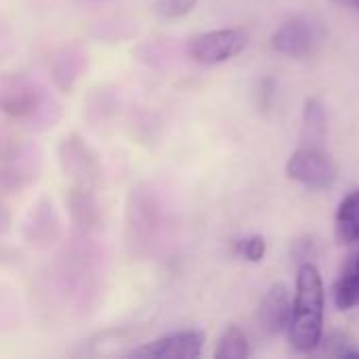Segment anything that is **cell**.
Here are the masks:
<instances>
[{
    "label": "cell",
    "mask_w": 359,
    "mask_h": 359,
    "mask_svg": "<svg viewBox=\"0 0 359 359\" xmlns=\"http://www.w3.org/2000/svg\"><path fill=\"white\" fill-rule=\"evenodd\" d=\"M286 175L309 189H324L337 181V164L324 147L303 145L288 158Z\"/></svg>",
    "instance_id": "3"
},
{
    "label": "cell",
    "mask_w": 359,
    "mask_h": 359,
    "mask_svg": "<svg viewBox=\"0 0 359 359\" xmlns=\"http://www.w3.org/2000/svg\"><path fill=\"white\" fill-rule=\"evenodd\" d=\"M42 103V90L21 78V76H6L0 78V111L8 118L23 120L38 111Z\"/></svg>",
    "instance_id": "7"
},
{
    "label": "cell",
    "mask_w": 359,
    "mask_h": 359,
    "mask_svg": "<svg viewBox=\"0 0 359 359\" xmlns=\"http://www.w3.org/2000/svg\"><path fill=\"white\" fill-rule=\"evenodd\" d=\"M334 303L341 311L359 307V255L347 265L334 286Z\"/></svg>",
    "instance_id": "12"
},
{
    "label": "cell",
    "mask_w": 359,
    "mask_h": 359,
    "mask_svg": "<svg viewBox=\"0 0 359 359\" xmlns=\"http://www.w3.org/2000/svg\"><path fill=\"white\" fill-rule=\"evenodd\" d=\"M322 38L324 32L316 21L307 17H294L284 21L271 34V48L286 57H307L318 48Z\"/></svg>",
    "instance_id": "5"
},
{
    "label": "cell",
    "mask_w": 359,
    "mask_h": 359,
    "mask_svg": "<svg viewBox=\"0 0 359 359\" xmlns=\"http://www.w3.org/2000/svg\"><path fill=\"white\" fill-rule=\"evenodd\" d=\"M250 355V345L246 334L238 326H229L215 349L217 359H246Z\"/></svg>",
    "instance_id": "13"
},
{
    "label": "cell",
    "mask_w": 359,
    "mask_h": 359,
    "mask_svg": "<svg viewBox=\"0 0 359 359\" xmlns=\"http://www.w3.org/2000/svg\"><path fill=\"white\" fill-rule=\"evenodd\" d=\"M238 252L250 263H261L267 255V242L263 236H248L238 242Z\"/></svg>",
    "instance_id": "15"
},
{
    "label": "cell",
    "mask_w": 359,
    "mask_h": 359,
    "mask_svg": "<svg viewBox=\"0 0 359 359\" xmlns=\"http://www.w3.org/2000/svg\"><path fill=\"white\" fill-rule=\"evenodd\" d=\"M11 229V212L6 210L4 204H0V236Z\"/></svg>",
    "instance_id": "17"
},
{
    "label": "cell",
    "mask_w": 359,
    "mask_h": 359,
    "mask_svg": "<svg viewBox=\"0 0 359 359\" xmlns=\"http://www.w3.org/2000/svg\"><path fill=\"white\" fill-rule=\"evenodd\" d=\"M324 280L316 263L305 261L297 271V288L292 299V313L288 322V343L299 353H311L320 347L324 337Z\"/></svg>",
    "instance_id": "1"
},
{
    "label": "cell",
    "mask_w": 359,
    "mask_h": 359,
    "mask_svg": "<svg viewBox=\"0 0 359 359\" xmlns=\"http://www.w3.org/2000/svg\"><path fill=\"white\" fill-rule=\"evenodd\" d=\"M204 341L206 337L202 330H181L145 343L128 355L143 359H196L202 355Z\"/></svg>",
    "instance_id": "6"
},
{
    "label": "cell",
    "mask_w": 359,
    "mask_h": 359,
    "mask_svg": "<svg viewBox=\"0 0 359 359\" xmlns=\"http://www.w3.org/2000/svg\"><path fill=\"white\" fill-rule=\"evenodd\" d=\"M67 208H69L72 221L80 229H97L101 225V210H99L93 189L74 185L67 194Z\"/></svg>",
    "instance_id": "9"
},
{
    "label": "cell",
    "mask_w": 359,
    "mask_h": 359,
    "mask_svg": "<svg viewBox=\"0 0 359 359\" xmlns=\"http://www.w3.org/2000/svg\"><path fill=\"white\" fill-rule=\"evenodd\" d=\"M17 156H19V143L11 135L0 133V166L19 160Z\"/></svg>",
    "instance_id": "16"
},
{
    "label": "cell",
    "mask_w": 359,
    "mask_h": 359,
    "mask_svg": "<svg viewBox=\"0 0 359 359\" xmlns=\"http://www.w3.org/2000/svg\"><path fill=\"white\" fill-rule=\"evenodd\" d=\"M59 164L65 177H69L76 187H86L95 191L101 181V164L97 160V154L78 135L61 139Z\"/></svg>",
    "instance_id": "4"
},
{
    "label": "cell",
    "mask_w": 359,
    "mask_h": 359,
    "mask_svg": "<svg viewBox=\"0 0 359 359\" xmlns=\"http://www.w3.org/2000/svg\"><path fill=\"white\" fill-rule=\"evenodd\" d=\"M326 133H328L326 107H324V103L320 99L311 97V99L305 101V109H303V139H305V145L324 147Z\"/></svg>",
    "instance_id": "11"
},
{
    "label": "cell",
    "mask_w": 359,
    "mask_h": 359,
    "mask_svg": "<svg viewBox=\"0 0 359 359\" xmlns=\"http://www.w3.org/2000/svg\"><path fill=\"white\" fill-rule=\"evenodd\" d=\"M334 231L341 244H358L359 242V189L347 194L341 200L337 208Z\"/></svg>",
    "instance_id": "10"
},
{
    "label": "cell",
    "mask_w": 359,
    "mask_h": 359,
    "mask_svg": "<svg viewBox=\"0 0 359 359\" xmlns=\"http://www.w3.org/2000/svg\"><path fill=\"white\" fill-rule=\"evenodd\" d=\"M343 4H351V6H355V8H359V0H341Z\"/></svg>",
    "instance_id": "18"
},
{
    "label": "cell",
    "mask_w": 359,
    "mask_h": 359,
    "mask_svg": "<svg viewBox=\"0 0 359 359\" xmlns=\"http://www.w3.org/2000/svg\"><path fill=\"white\" fill-rule=\"evenodd\" d=\"M290 313H292V297H290L288 286L284 282L271 284L261 301V307H259L261 328L271 337L282 334L288 328Z\"/></svg>",
    "instance_id": "8"
},
{
    "label": "cell",
    "mask_w": 359,
    "mask_h": 359,
    "mask_svg": "<svg viewBox=\"0 0 359 359\" xmlns=\"http://www.w3.org/2000/svg\"><path fill=\"white\" fill-rule=\"evenodd\" d=\"M248 46V32L242 27H225L198 34L189 40L187 50L189 57L202 65H219L236 55H240Z\"/></svg>",
    "instance_id": "2"
},
{
    "label": "cell",
    "mask_w": 359,
    "mask_h": 359,
    "mask_svg": "<svg viewBox=\"0 0 359 359\" xmlns=\"http://www.w3.org/2000/svg\"><path fill=\"white\" fill-rule=\"evenodd\" d=\"M198 0H158L156 2V13L164 19H179L189 15L196 8Z\"/></svg>",
    "instance_id": "14"
}]
</instances>
